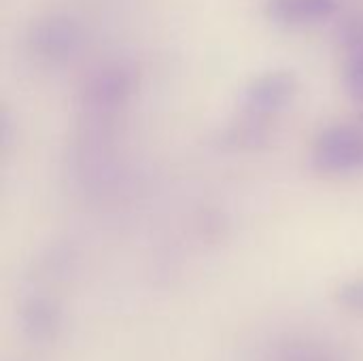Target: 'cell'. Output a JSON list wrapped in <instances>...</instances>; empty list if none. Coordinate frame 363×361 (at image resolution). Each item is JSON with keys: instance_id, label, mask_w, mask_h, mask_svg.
Instances as JSON below:
<instances>
[{"instance_id": "6da1fadb", "label": "cell", "mask_w": 363, "mask_h": 361, "mask_svg": "<svg viewBox=\"0 0 363 361\" xmlns=\"http://www.w3.org/2000/svg\"><path fill=\"white\" fill-rule=\"evenodd\" d=\"M313 164L319 172L332 177L363 172L362 121H340L328 126L315 140Z\"/></svg>"}, {"instance_id": "7a4b0ae2", "label": "cell", "mask_w": 363, "mask_h": 361, "mask_svg": "<svg viewBox=\"0 0 363 361\" xmlns=\"http://www.w3.org/2000/svg\"><path fill=\"white\" fill-rule=\"evenodd\" d=\"M30 53L47 64L72 60L83 45L81 23L66 13H49L32 21L26 34Z\"/></svg>"}, {"instance_id": "3957f363", "label": "cell", "mask_w": 363, "mask_h": 361, "mask_svg": "<svg viewBox=\"0 0 363 361\" xmlns=\"http://www.w3.org/2000/svg\"><path fill=\"white\" fill-rule=\"evenodd\" d=\"M298 94V79L289 70H266L251 79L242 89L240 106L247 121L253 126L266 123L291 106Z\"/></svg>"}, {"instance_id": "277c9868", "label": "cell", "mask_w": 363, "mask_h": 361, "mask_svg": "<svg viewBox=\"0 0 363 361\" xmlns=\"http://www.w3.org/2000/svg\"><path fill=\"white\" fill-rule=\"evenodd\" d=\"M134 91V72L125 64L100 66L83 85V106L94 115L119 111Z\"/></svg>"}, {"instance_id": "5b68a950", "label": "cell", "mask_w": 363, "mask_h": 361, "mask_svg": "<svg viewBox=\"0 0 363 361\" xmlns=\"http://www.w3.org/2000/svg\"><path fill=\"white\" fill-rule=\"evenodd\" d=\"M264 361H351V355L342 345L323 336L294 334L277 340Z\"/></svg>"}, {"instance_id": "8992f818", "label": "cell", "mask_w": 363, "mask_h": 361, "mask_svg": "<svg viewBox=\"0 0 363 361\" xmlns=\"http://www.w3.org/2000/svg\"><path fill=\"white\" fill-rule=\"evenodd\" d=\"M338 9V0H268L266 15L277 26L304 28L325 21Z\"/></svg>"}, {"instance_id": "52a82bcc", "label": "cell", "mask_w": 363, "mask_h": 361, "mask_svg": "<svg viewBox=\"0 0 363 361\" xmlns=\"http://www.w3.org/2000/svg\"><path fill=\"white\" fill-rule=\"evenodd\" d=\"M21 328L36 345L51 343L60 330V309L47 296H32L21 306Z\"/></svg>"}, {"instance_id": "ba28073f", "label": "cell", "mask_w": 363, "mask_h": 361, "mask_svg": "<svg viewBox=\"0 0 363 361\" xmlns=\"http://www.w3.org/2000/svg\"><path fill=\"white\" fill-rule=\"evenodd\" d=\"M345 85L353 100L363 102V34H359L349 47L345 62Z\"/></svg>"}, {"instance_id": "9c48e42d", "label": "cell", "mask_w": 363, "mask_h": 361, "mask_svg": "<svg viewBox=\"0 0 363 361\" xmlns=\"http://www.w3.org/2000/svg\"><path fill=\"white\" fill-rule=\"evenodd\" d=\"M336 302L349 315L363 317V277H353L336 289Z\"/></svg>"}]
</instances>
